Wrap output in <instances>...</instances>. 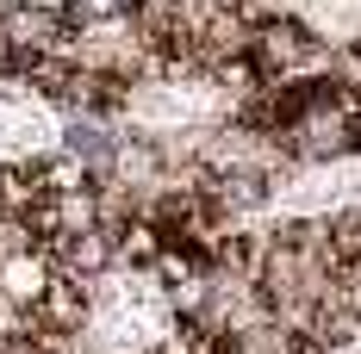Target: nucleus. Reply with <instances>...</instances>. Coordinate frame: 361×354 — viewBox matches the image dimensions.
Returning a JSON list of instances; mask_svg holds the SVG:
<instances>
[{
    "instance_id": "obj_4",
    "label": "nucleus",
    "mask_w": 361,
    "mask_h": 354,
    "mask_svg": "<svg viewBox=\"0 0 361 354\" xmlns=\"http://www.w3.org/2000/svg\"><path fill=\"white\" fill-rule=\"evenodd\" d=\"M37 329H50V336H81V323H87V280H69V274H56L50 280V292L37 298V311H32Z\"/></svg>"
},
{
    "instance_id": "obj_3",
    "label": "nucleus",
    "mask_w": 361,
    "mask_h": 354,
    "mask_svg": "<svg viewBox=\"0 0 361 354\" xmlns=\"http://www.w3.org/2000/svg\"><path fill=\"white\" fill-rule=\"evenodd\" d=\"M50 255H56V267L69 274V280H100L106 267H118V243H112V230H69V236H56L50 243Z\"/></svg>"
},
{
    "instance_id": "obj_1",
    "label": "nucleus",
    "mask_w": 361,
    "mask_h": 354,
    "mask_svg": "<svg viewBox=\"0 0 361 354\" xmlns=\"http://www.w3.org/2000/svg\"><path fill=\"white\" fill-rule=\"evenodd\" d=\"M324 37L299 19H255L250 32V63L262 69V81H293V75H312L324 63Z\"/></svg>"
},
{
    "instance_id": "obj_2",
    "label": "nucleus",
    "mask_w": 361,
    "mask_h": 354,
    "mask_svg": "<svg viewBox=\"0 0 361 354\" xmlns=\"http://www.w3.org/2000/svg\"><path fill=\"white\" fill-rule=\"evenodd\" d=\"M56 274H63V267H56V255L44 243L13 248V255H0V298H6L13 311H37V298L50 292Z\"/></svg>"
}]
</instances>
